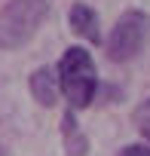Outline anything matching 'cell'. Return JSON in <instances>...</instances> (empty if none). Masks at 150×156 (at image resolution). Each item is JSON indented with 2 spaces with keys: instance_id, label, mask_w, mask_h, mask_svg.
I'll return each mask as SVG.
<instances>
[{
  "instance_id": "5",
  "label": "cell",
  "mask_w": 150,
  "mask_h": 156,
  "mask_svg": "<svg viewBox=\"0 0 150 156\" xmlns=\"http://www.w3.org/2000/svg\"><path fill=\"white\" fill-rule=\"evenodd\" d=\"M67 25H70L73 34H80L86 43H92V46L101 43V22H98V12L89 3H73L70 12H67Z\"/></svg>"
},
{
  "instance_id": "2",
  "label": "cell",
  "mask_w": 150,
  "mask_h": 156,
  "mask_svg": "<svg viewBox=\"0 0 150 156\" xmlns=\"http://www.w3.org/2000/svg\"><path fill=\"white\" fill-rule=\"evenodd\" d=\"M49 16V0H9L0 6V49H22Z\"/></svg>"
},
{
  "instance_id": "3",
  "label": "cell",
  "mask_w": 150,
  "mask_h": 156,
  "mask_svg": "<svg viewBox=\"0 0 150 156\" xmlns=\"http://www.w3.org/2000/svg\"><path fill=\"white\" fill-rule=\"evenodd\" d=\"M150 43V16L144 9H126L104 40V52L113 64H126L144 52Z\"/></svg>"
},
{
  "instance_id": "4",
  "label": "cell",
  "mask_w": 150,
  "mask_h": 156,
  "mask_svg": "<svg viewBox=\"0 0 150 156\" xmlns=\"http://www.w3.org/2000/svg\"><path fill=\"white\" fill-rule=\"evenodd\" d=\"M28 89H31V95H34V101H37L40 107H55L58 98H61V86H58V73H55V67L43 64V67L31 70V76H28Z\"/></svg>"
},
{
  "instance_id": "1",
  "label": "cell",
  "mask_w": 150,
  "mask_h": 156,
  "mask_svg": "<svg viewBox=\"0 0 150 156\" xmlns=\"http://www.w3.org/2000/svg\"><path fill=\"white\" fill-rule=\"evenodd\" d=\"M55 73H58L61 95L67 98V104L73 110H86V107L95 104L98 89H101V80H98V70H95V58L89 55L86 46L64 49Z\"/></svg>"
},
{
  "instance_id": "8",
  "label": "cell",
  "mask_w": 150,
  "mask_h": 156,
  "mask_svg": "<svg viewBox=\"0 0 150 156\" xmlns=\"http://www.w3.org/2000/svg\"><path fill=\"white\" fill-rule=\"evenodd\" d=\"M116 156H150V144L144 141V144H129V147H123Z\"/></svg>"
},
{
  "instance_id": "6",
  "label": "cell",
  "mask_w": 150,
  "mask_h": 156,
  "mask_svg": "<svg viewBox=\"0 0 150 156\" xmlns=\"http://www.w3.org/2000/svg\"><path fill=\"white\" fill-rule=\"evenodd\" d=\"M61 141H64L67 156H86L89 153V138L83 135V129L77 122V110H73V107H67L61 113Z\"/></svg>"
},
{
  "instance_id": "7",
  "label": "cell",
  "mask_w": 150,
  "mask_h": 156,
  "mask_svg": "<svg viewBox=\"0 0 150 156\" xmlns=\"http://www.w3.org/2000/svg\"><path fill=\"white\" fill-rule=\"evenodd\" d=\"M132 122H135V129H138V135L150 144V98H144L138 107H135V113H132Z\"/></svg>"
}]
</instances>
